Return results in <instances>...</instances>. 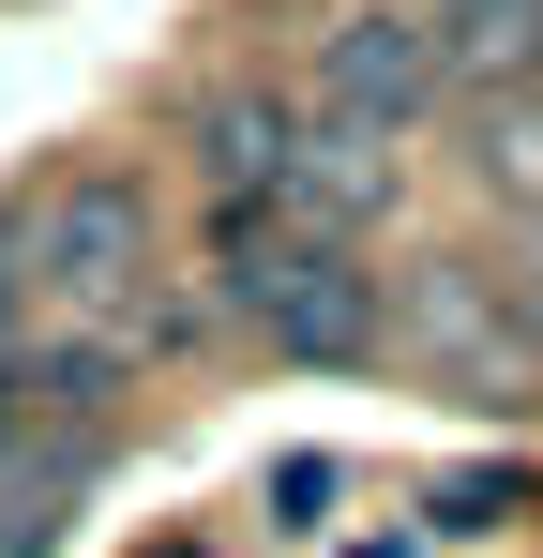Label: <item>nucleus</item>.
I'll return each mask as SVG.
<instances>
[{
    "instance_id": "7ed1b4c3",
    "label": "nucleus",
    "mask_w": 543,
    "mask_h": 558,
    "mask_svg": "<svg viewBox=\"0 0 543 558\" xmlns=\"http://www.w3.org/2000/svg\"><path fill=\"white\" fill-rule=\"evenodd\" d=\"M423 92H438L423 15H348V31L317 46V106H333V136H393V121H423Z\"/></svg>"
},
{
    "instance_id": "423d86ee",
    "label": "nucleus",
    "mask_w": 543,
    "mask_h": 558,
    "mask_svg": "<svg viewBox=\"0 0 543 558\" xmlns=\"http://www.w3.org/2000/svg\"><path fill=\"white\" fill-rule=\"evenodd\" d=\"M468 167H483V196H498V211H529V227H543V92H498V106H483Z\"/></svg>"
},
{
    "instance_id": "0eeeda50",
    "label": "nucleus",
    "mask_w": 543,
    "mask_h": 558,
    "mask_svg": "<svg viewBox=\"0 0 543 558\" xmlns=\"http://www.w3.org/2000/svg\"><path fill=\"white\" fill-rule=\"evenodd\" d=\"M529 332H543V272H529Z\"/></svg>"
},
{
    "instance_id": "f03ea898",
    "label": "nucleus",
    "mask_w": 543,
    "mask_h": 558,
    "mask_svg": "<svg viewBox=\"0 0 543 558\" xmlns=\"http://www.w3.org/2000/svg\"><path fill=\"white\" fill-rule=\"evenodd\" d=\"M136 242H152V227H136V182H61L15 227V272L61 287V302H121V287H136Z\"/></svg>"
},
{
    "instance_id": "20e7f679",
    "label": "nucleus",
    "mask_w": 543,
    "mask_h": 558,
    "mask_svg": "<svg viewBox=\"0 0 543 558\" xmlns=\"http://www.w3.org/2000/svg\"><path fill=\"white\" fill-rule=\"evenodd\" d=\"M423 46H438V76H529L543 61V0H438Z\"/></svg>"
},
{
    "instance_id": "f257e3e1",
    "label": "nucleus",
    "mask_w": 543,
    "mask_h": 558,
    "mask_svg": "<svg viewBox=\"0 0 543 558\" xmlns=\"http://www.w3.org/2000/svg\"><path fill=\"white\" fill-rule=\"evenodd\" d=\"M212 302L272 332V348H302V363H362L377 348V287L333 227H212Z\"/></svg>"
},
{
    "instance_id": "39448f33",
    "label": "nucleus",
    "mask_w": 543,
    "mask_h": 558,
    "mask_svg": "<svg viewBox=\"0 0 543 558\" xmlns=\"http://www.w3.org/2000/svg\"><path fill=\"white\" fill-rule=\"evenodd\" d=\"M90 392H106V348H0V453L46 438V423H76Z\"/></svg>"
}]
</instances>
